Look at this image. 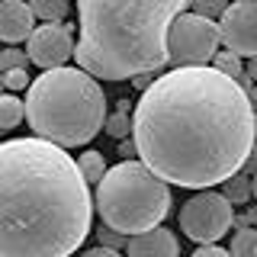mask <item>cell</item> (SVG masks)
Masks as SVG:
<instances>
[{"instance_id":"2e32d148","label":"cell","mask_w":257,"mask_h":257,"mask_svg":"<svg viewBox=\"0 0 257 257\" xmlns=\"http://www.w3.org/2000/svg\"><path fill=\"white\" fill-rule=\"evenodd\" d=\"M228 254L231 257H257V228H254V225H244V228L235 231Z\"/></svg>"},{"instance_id":"83f0119b","label":"cell","mask_w":257,"mask_h":257,"mask_svg":"<svg viewBox=\"0 0 257 257\" xmlns=\"http://www.w3.org/2000/svg\"><path fill=\"white\" fill-rule=\"evenodd\" d=\"M0 90H4V80H0Z\"/></svg>"},{"instance_id":"9a60e30c","label":"cell","mask_w":257,"mask_h":257,"mask_svg":"<svg viewBox=\"0 0 257 257\" xmlns=\"http://www.w3.org/2000/svg\"><path fill=\"white\" fill-rule=\"evenodd\" d=\"M29 10L36 20H42V23H61L64 16H68V7H71V0H29Z\"/></svg>"},{"instance_id":"ac0fdd59","label":"cell","mask_w":257,"mask_h":257,"mask_svg":"<svg viewBox=\"0 0 257 257\" xmlns=\"http://www.w3.org/2000/svg\"><path fill=\"white\" fill-rule=\"evenodd\" d=\"M103 132L112 135V139H128V132H132V119H128V112L116 109L112 116L103 119Z\"/></svg>"},{"instance_id":"44dd1931","label":"cell","mask_w":257,"mask_h":257,"mask_svg":"<svg viewBox=\"0 0 257 257\" xmlns=\"http://www.w3.org/2000/svg\"><path fill=\"white\" fill-rule=\"evenodd\" d=\"M190 7H193V13L215 20V16H219L225 7H228V0H190Z\"/></svg>"},{"instance_id":"7c38bea8","label":"cell","mask_w":257,"mask_h":257,"mask_svg":"<svg viewBox=\"0 0 257 257\" xmlns=\"http://www.w3.org/2000/svg\"><path fill=\"white\" fill-rule=\"evenodd\" d=\"M222 196L228 199L231 206H238V203H247L251 199V158L244 161V167L241 171H235L228 177V180H222Z\"/></svg>"},{"instance_id":"e0dca14e","label":"cell","mask_w":257,"mask_h":257,"mask_svg":"<svg viewBox=\"0 0 257 257\" xmlns=\"http://www.w3.org/2000/svg\"><path fill=\"white\" fill-rule=\"evenodd\" d=\"M77 171L87 183H100L103 171H106V161H103L100 151H84V155L77 158Z\"/></svg>"},{"instance_id":"603a6c76","label":"cell","mask_w":257,"mask_h":257,"mask_svg":"<svg viewBox=\"0 0 257 257\" xmlns=\"http://www.w3.org/2000/svg\"><path fill=\"white\" fill-rule=\"evenodd\" d=\"M193 257H231V254L219 244H199L196 251H193Z\"/></svg>"},{"instance_id":"8992f818","label":"cell","mask_w":257,"mask_h":257,"mask_svg":"<svg viewBox=\"0 0 257 257\" xmlns=\"http://www.w3.org/2000/svg\"><path fill=\"white\" fill-rule=\"evenodd\" d=\"M219 26L199 13H177L167 26V61L174 68H199L219 52Z\"/></svg>"},{"instance_id":"4316f807","label":"cell","mask_w":257,"mask_h":257,"mask_svg":"<svg viewBox=\"0 0 257 257\" xmlns=\"http://www.w3.org/2000/svg\"><path fill=\"white\" fill-rule=\"evenodd\" d=\"M244 222H247V225L257 222V209H247V212H244Z\"/></svg>"},{"instance_id":"30bf717a","label":"cell","mask_w":257,"mask_h":257,"mask_svg":"<svg viewBox=\"0 0 257 257\" xmlns=\"http://www.w3.org/2000/svg\"><path fill=\"white\" fill-rule=\"evenodd\" d=\"M125 254L128 257H180V244L177 235L164 225H155L148 231L125 238Z\"/></svg>"},{"instance_id":"cb8c5ba5","label":"cell","mask_w":257,"mask_h":257,"mask_svg":"<svg viewBox=\"0 0 257 257\" xmlns=\"http://www.w3.org/2000/svg\"><path fill=\"white\" fill-rule=\"evenodd\" d=\"M80 257H122V254H119L116 251V247H90V251H84V254H80Z\"/></svg>"},{"instance_id":"ba28073f","label":"cell","mask_w":257,"mask_h":257,"mask_svg":"<svg viewBox=\"0 0 257 257\" xmlns=\"http://www.w3.org/2000/svg\"><path fill=\"white\" fill-rule=\"evenodd\" d=\"M219 42L238 58L257 55V4L254 0H231L219 13Z\"/></svg>"},{"instance_id":"484cf974","label":"cell","mask_w":257,"mask_h":257,"mask_svg":"<svg viewBox=\"0 0 257 257\" xmlns=\"http://www.w3.org/2000/svg\"><path fill=\"white\" fill-rule=\"evenodd\" d=\"M151 80H155V77H151L148 71H145V74H135V77H132V84H135V90H145V87H148Z\"/></svg>"},{"instance_id":"ffe728a7","label":"cell","mask_w":257,"mask_h":257,"mask_svg":"<svg viewBox=\"0 0 257 257\" xmlns=\"http://www.w3.org/2000/svg\"><path fill=\"white\" fill-rule=\"evenodd\" d=\"M0 80H4L7 90H23V87H29V74L26 68H13V71H0Z\"/></svg>"},{"instance_id":"52a82bcc","label":"cell","mask_w":257,"mask_h":257,"mask_svg":"<svg viewBox=\"0 0 257 257\" xmlns=\"http://www.w3.org/2000/svg\"><path fill=\"white\" fill-rule=\"evenodd\" d=\"M231 215L235 206L222 196V193L203 190L193 199H187L180 209V231L196 244H215L225 231L231 228Z\"/></svg>"},{"instance_id":"7402d4cb","label":"cell","mask_w":257,"mask_h":257,"mask_svg":"<svg viewBox=\"0 0 257 257\" xmlns=\"http://www.w3.org/2000/svg\"><path fill=\"white\" fill-rule=\"evenodd\" d=\"M100 235V244L103 247H125V235H119V231H112V228H106V231H96Z\"/></svg>"},{"instance_id":"5b68a950","label":"cell","mask_w":257,"mask_h":257,"mask_svg":"<svg viewBox=\"0 0 257 257\" xmlns=\"http://www.w3.org/2000/svg\"><path fill=\"white\" fill-rule=\"evenodd\" d=\"M93 206L106 228L119 235H139L161 225L171 212V187L142 161H119L106 167L96 183Z\"/></svg>"},{"instance_id":"5bb4252c","label":"cell","mask_w":257,"mask_h":257,"mask_svg":"<svg viewBox=\"0 0 257 257\" xmlns=\"http://www.w3.org/2000/svg\"><path fill=\"white\" fill-rule=\"evenodd\" d=\"M26 119V109H23V100L13 93H0V132H10Z\"/></svg>"},{"instance_id":"6da1fadb","label":"cell","mask_w":257,"mask_h":257,"mask_svg":"<svg viewBox=\"0 0 257 257\" xmlns=\"http://www.w3.org/2000/svg\"><path fill=\"white\" fill-rule=\"evenodd\" d=\"M132 142L142 164L164 183L209 190L251 158V93L209 64L174 68L142 90Z\"/></svg>"},{"instance_id":"7a4b0ae2","label":"cell","mask_w":257,"mask_h":257,"mask_svg":"<svg viewBox=\"0 0 257 257\" xmlns=\"http://www.w3.org/2000/svg\"><path fill=\"white\" fill-rule=\"evenodd\" d=\"M90 219V183L64 148L45 139L0 145V257H71Z\"/></svg>"},{"instance_id":"d6986e66","label":"cell","mask_w":257,"mask_h":257,"mask_svg":"<svg viewBox=\"0 0 257 257\" xmlns=\"http://www.w3.org/2000/svg\"><path fill=\"white\" fill-rule=\"evenodd\" d=\"M26 64H29V58H26V52H23V48H16V45H10V48H4V52H0V71L26 68Z\"/></svg>"},{"instance_id":"3957f363","label":"cell","mask_w":257,"mask_h":257,"mask_svg":"<svg viewBox=\"0 0 257 257\" xmlns=\"http://www.w3.org/2000/svg\"><path fill=\"white\" fill-rule=\"evenodd\" d=\"M190 0H77V68L90 77L128 80L167 64V26Z\"/></svg>"},{"instance_id":"9c48e42d","label":"cell","mask_w":257,"mask_h":257,"mask_svg":"<svg viewBox=\"0 0 257 257\" xmlns=\"http://www.w3.org/2000/svg\"><path fill=\"white\" fill-rule=\"evenodd\" d=\"M71 52H74V32H71L68 23H45V26H36L29 32L26 58L39 64L42 71L68 64Z\"/></svg>"},{"instance_id":"4fadbf2b","label":"cell","mask_w":257,"mask_h":257,"mask_svg":"<svg viewBox=\"0 0 257 257\" xmlns=\"http://www.w3.org/2000/svg\"><path fill=\"white\" fill-rule=\"evenodd\" d=\"M212 68L219 71V74H225V77L238 80L244 90H247V84H251V80H244V64H241V58L235 52H215L212 55ZM247 93H251V90H247Z\"/></svg>"},{"instance_id":"277c9868","label":"cell","mask_w":257,"mask_h":257,"mask_svg":"<svg viewBox=\"0 0 257 257\" xmlns=\"http://www.w3.org/2000/svg\"><path fill=\"white\" fill-rule=\"evenodd\" d=\"M23 109L36 139H45L58 148H77L93 142L103 128L106 96L96 77L80 68L61 64L29 80Z\"/></svg>"},{"instance_id":"8fae6325","label":"cell","mask_w":257,"mask_h":257,"mask_svg":"<svg viewBox=\"0 0 257 257\" xmlns=\"http://www.w3.org/2000/svg\"><path fill=\"white\" fill-rule=\"evenodd\" d=\"M32 29H36V16L26 0H0V42L16 45L29 39Z\"/></svg>"},{"instance_id":"d4e9b609","label":"cell","mask_w":257,"mask_h":257,"mask_svg":"<svg viewBox=\"0 0 257 257\" xmlns=\"http://www.w3.org/2000/svg\"><path fill=\"white\" fill-rule=\"evenodd\" d=\"M119 155H122V161H128L135 155V142H125V139H119Z\"/></svg>"}]
</instances>
